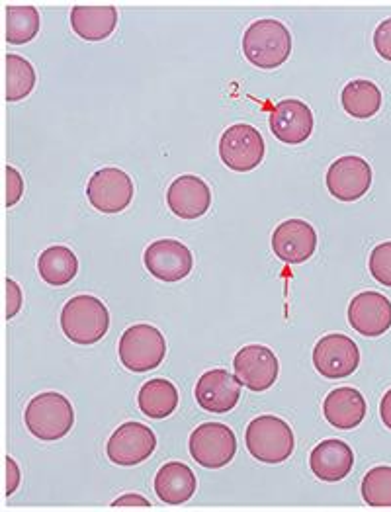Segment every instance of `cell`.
I'll use <instances>...</instances> for the list:
<instances>
[{"mask_svg": "<svg viewBox=\"0 0 391 512\" xmlns=\"http://www.w3.org/2000/svg\"><path fill=\"white\" fill-rule=\"evenodd\" d=\"M243 53L247 61L259 69H276L284 65L292 53V36L278 20H257L243 36Z\"/></svg>", "mask_w": 391, "mask_h": 512, "instance_id": "cell-1", "label": "cell"}, {"mask_svg": "<svg viewBox=\"0 0 391 512\" xmlns=\"http://www.w3.org/2000/svg\"><path fill=\"white\" fill-rule=\"evenodd\" d=\"M61 329L63 335L75 344H94L108 335L110 311L94 296H75L65 303L61 311Z\"/></svg>", "mask_w": 391, "mask_h": 512, "instance_id": "cell-2", "label": "cell"}, {"mask_svg": "<svg viewBox=\"0 0 391 512\" xmlns=\"http://www.w3.org/2000/svg\"><path fill=\"white\" fill-rule=\"evenodd\" d=\"M24 423L36 438L55 442L71 432L75 425V409L65 395L45 391L28 403Z\"/></svg>", "mask_w": 391, "mask_h": 512, "instance_id": "cell-3", "label": "cell"}, {"mask_svg": "<svg viewBox=\"0 0 391 512\" xmlns=\"http://www.w3.org/2000/svg\"><path fill=\"white\" fill-rule=\"evenodd\" d=\"M245 444L249 454L262 464H282L292 456L296 438L286 421L274 415H262L247 427Z\"/></svg>", "mask_w": 391, "mask_h": 512, "instance_id": "cell-4", "label": "cell"}, {"mask_svg": "<svg viewBox=\"0 0 391 512\" xmlns=\"http://www.w3.org/2000/svg\"><path fill=\"white\" fill-rule=\"evenodd\" d=\"M122 364L135 374H143L161 366L167 354V341L163 333L147 323L126 329L118 344Z\"/></svg>", "mask_w": 391, "mask_h": 512, "instance_id": "cell-5", "label": "cell"}, {"mask_svg": "<svg viewBox=\"0 0 391 512\" xmlns=\"http://www.w3.org/2000/svg\"><path fill=\"white\" fill-rule=\"evenodd\" d=\"M190 456L206 470L229 466L237 454L235 432L221 423H204L190 434Z\"/></svg>", "mask_w": 391, "mask_h": 512, "instance_id": "cell-6", "label": "cell"}, {"mask_svg": "<svg viewBox=\"0 0 391 512\" xmlns=\"http://www.w3.org/2000/svg\"><path fill=\"white\" fill-rule=\"evenodd\" d=\"M264 153L266 145L261 131L249 124H235L225 129L219 139V157L231 171H255L261 165Z\"/></svg>", "mask_w": 391, "mask_h": 512, "instance_id": "cell-7", "label": "cell"}, {"mask_svg": "<svg viewBox=\"0 0 391 512\" xmlns=\"http://www.w3.org/2000/svg\"><path fill=\"white\" fill-rule=\"evenodd\" d=\"M87 198L90 206L100 214H120L133 200V180L122 169H100L88 180Z\"/></svg>", "mask_w": 391, "mask_h": 512, "instance_id": "cell-8", "label": "cell"}, {"mask_svg": "<svg viewBox=\"0 0 391 512\" xmlns=\"http://www.w3.org/2000/svg\"><path fill=\"white\" fill-rule=\"evenodd\" d=\"M313 366L327 380H343L360 366V348L347 335H325L313 348Z\"/></svg>", "mask_w": 391, "mask_h": 512, "instance_id": "cell-9", "label": "cell"}, {"mask_svg": "<svg viewBox=\"0 0 391 512\" xmlns=\"http://www.w3.org/2000/svg\"><path fill=\"white\" fill-rule=\"evenodd\" d=\"M157 448L155 432L141 423H126L116 428L106 444V456L116 466H139L149 460Z\"/></svg>", "mask_w": 391, "mask_h": 512, "instance_id": "cell-10", "label": "cell"}, {"mask_svg": "<svg viewBox=\"0 0 391 512\" xmlns=\"http://www.w3.org/2000/svg\"><path fill=\"white\" fill-rule=\"evenodd\" d=\"M235 376L239 382L255 393H261L276 384L280 364L276 354L262 344H249L235 354Z\"/></svg>", "mask_w": 391, "mask_h": 512, "instance_id": "cell-11", "label": "cell"}, {"mask_svg": "<svg viewBox=\"0 0 391 512\" xmlns=\"http://www.w3.org/2000/svg\"><path fill=\"white\" fill-rule=\"evenodd\" d=\"M145 268L151 276L163 282L184 280L194 266V256L186 245L176 239H161L151 243L143 255Z\"/></svg>", "mask_w": 391, "mask_h": 512, "instance_id": "cell-12", "label": "cell"}, {"mask_svg": "<svg viewBox=\"0 0 391 512\" xmlns=\"http://www.w3.org/2000/svg\"><path fill=\"white\" fill-rule=\"evenodd\" d=\"M372 186V167L356 155L337 159L327 171L329 194L341 202L360 200Z\"/></svg>", "mask_w": 391, "mask_h": 512, "instance_id": "cell-13", "label": "cell"}, {"mask_svg": "<svg viewBox=\"0 0 391 512\" xmlns=\"http://www.w3.org/2000/svg\"><path fill=\"white\" fill-rule=\"evenodd\" d=\"M241 382L229 370L216 368L206 372L196 384V401L206 413L225 415L235 409L241 399Z\"/></svg>", "mask_w": 391, "mask_h": 512, "instance_id": "cell-14", "label": "cell"}, {"mask_svg": "<svg viewBox=\"0 0 391 512\" xmlns=\"http://www.w3.org/2000/svg\"><path fill=\"white\" fill-rule=\"evenodd\" d=\"M348 323L362 337H382L391 329V301L378 292H362L348 305Z\"/></svg>", "mask_w": 391, "mask_h": 512, "instance_id": "cell-15", "label": "cell"}, {"mask_svg": "<svg viewBox=\"0 0 391 512\" xmlns=\"http://www.w3.org/2000/svg\"><path fill=\"white\" fill-rule=\"evenodd\" d=\"M313 112L296 98L278 102L270 112V131L286 145H300L313 133Z\"/></svg>", "mask_w": 391, "mask_h": 512, "instance_id": "cell-16", "label": "cell"}, {"mask_svg": "<svg viewBox=\"0 0 391 512\" xmlns=\"http://www.w3.org/2000/svg\"><path fill=\"white\" fill-rule=\"evenodd\" d=\"M274 255L288 264H302L317 249V233L304 219H288L272 233Z\"/></svg>", "mask_w": 391, "mask_h": 512, "instance_id": "cell-17", "label": "cell"}, {"mask_svg": "<svg viewBox=\"0 0 391 512\" xmlns=\"http://www.w3.org/2000/svg\"><path fill=\"white\" fill-rule=\"evenodd\" d=\"M167 204L180 219H198L208 214L212 206V190L202 178L182 174L169 186Z\"/></svg>", "mask_w": 391, "mask_h": 512, "instance_id": "cell-18", "label": "cell"}, {"mask_svg": "<svg viewBox=\"0 0 391 512\" xmlns=\"http://www.w3.org/2000/svg\"><path fill=\"white\" fill-rule=\"evenodd\" d=\"M309 466L317 479L335 483L343 481L354 466V454L347 442L331 438L317 444L311 452Z\"/></svg>", "mask_w": 391, "mask_h": 512, "instance_id": "cell-19", "label": "cell"}, {"mask_svg": "<svg viewBox=\"0 0 391 512\" xmlns=\"http://www.w3.org/2000/svg\"><path fill=\"white\" fill-rule=\"evenodd\" d=\"M323 413L331 427L352 430L366 417V399L354 387H339L325 397Z\"/></svg>", "mask_w": 391, "mask_h": 512, "instance_id": "cell-20", "label": "cell"}, {"mask_svg": "<svg viewBox=\"0 0 391 512\" xmlns=\"http://www.w3.org/2000/svg\"><path fill=\"white\" fill-rule=\"evenodd\" d=\"M196 487L198 481L194 471L180 462L165 464L155 475V493L169 507L188 503L194 497Z\"/></svg>", "mask_w": 391, "mask_h": 512, "instance_id": "cell-21", "label": "cell"}, {"mask_svg": "<svg viewBox=\"0 0 391 512\" xmlns=\"http://www.w3.org/2000/svg\"><path fill=\"white\" fill-rule=\"evenodd\" d=\"M118 26L116 6H73L71 28L85 42H102Z\"/></svg>", "mask_w": 391, "mask_h": 512, "instance_id": "cell-22", "label": "cell"}, {"mask_svg": "<svg viewBox=\"0 0 391 512\" xmlns=\"http://www.w3.org/2000/svg\"><path fill=\"white\" fill-rule=\"evenodd\" d=\"M137 405L141 413L149 419H167L178 407V389L173 382L163 378L149 380L139 389Z\"/></svg>", "mask_w": 391, "mask_h": 512, "instance_id": "cell-23", "label": "cell"}, {"mask_svg": "<svg viewBox=\"0 0 391 512\" xmlns=\"http://www.w3.org/2000/svg\"><path fill=\"white\" fill-rule=\"evenodd\" d=\"M38 272L45 284L53 288L67 286L79 272V258L69 247L53 245L38 258Z\"/></svg>", "mask_w": 391, "mask_h": 512, "instance_id": "cell-24", "label": "cell"}, {"mask_svg": "<svg viewBox=\"0 0 391 512\" xmlns=\"http://www.w3.org/2000/svg\"><path fill=\"white\" fill-rule=\"evenodd\" d=\"M341 102L348 116L356 120H368L380 112L382 92L372 81L356 79L343 88Z\"/></svg>", "mask_w": 391, "mask_h": 512, "instance_id": "cell-25", "label": "cell"}, {"mask_svg": "<svg viewBox=\"0 0 391 512\" xmlns=\"http://www.w3.org/2000/svg\"><path fill=\"white\" fill-rule=\"evenodd\" d=\"M40 32V12L36 6H6V42L22 45L32 42Z\"/></svg>", "mask_w": 391, "mask_h": 512, "instance_id": "cell-26", "label": "cell"}, {"mask_svg": "<svg viewBox=\"0 0 391 512\" xmlns=\"http://www.w3.org/2000/svg\"><path fill=\"white\" fill-rule=\"evenodd\" d=\"M36 88V69L22 55H6V100L20 102Z\"/></svg>", "mask_w": 391, "mask_h": 512, "instance_id": "cell-27", "label": "cell"}, {"mask_svg": "<svg viewBox=\"0 0 391 512\" xmlns=\"http://www.w3.org/2000/svg\"><path fill=\"white\" fill-rule=\"evenodd\" d=\"M362 499L372 509H391V466H378L362 479Z\"/></svg>", "mask_w": 391, "mask_h": 512, "instance_id": "cell-28", "label": "cell"}, {"mask_svg": "<svg viewBox=\"0 0 391 512\" xmlns=\"http://www.w3.org/2000/svg\"><path fill=\"white\" fill-rule=\"evenodd\" d=\"M370 274L386 288H391V241L378 245L370 255Z\"/></svg>", "mask_w": 391, "mask_h": 512, "instance_id": "cell-29", "label": "cell"}, {"mask_svg": "<svg viewBox=\"0 0 391 512\" xmlns=\"http://www.w3.org/2000/svg\"><path fill=\"white\" fill-rule=\"evenodd\" d=\"M24 194V180L14 167H6V208H12L20 202Z\"/></svg>", "mask_w": 391, "mask_h": 512, "instance_id": "cell-30", "label": "cell"}, {"mask_svg": "<svg viewBox=\"0 0 391 512\" xmlns=\"http://www.w3.org/2000/svg\"><path fill=\"white\" fill-rule=\"evenodd\" d=\"M374 47H376V53L382 59L391 61V18L384 20L376 28V32H374Z\"/></svg>", "mask_w": 391, "mask_h": 512, "instance_id": "cell-31", "label": "cell"}, {"mask_svg": "<svg viewBox=\"0 0 391 512\" xmlns=\"http://www.w3.org/2000/svg\"><path fill=\"white\" fill-rule=\"evenodd\" d=\"M20 307H22V290L12 278H8L6 280V319L16 317Z\"/></svg>", "mask_w": 391, "mask_h": 512, "instance_id": "cell-32", "label": "cell"}, {"mask_svg": "<svg viewBox=\"0 0 391 512\" xmlns=\"http://www.w3.org/2000/svg\"><path fill=\"white\" fill-rule=\"evenodd\" d=\"M114 509H151V503L137 495V493H130V495H122L112 503Z\"/></svg>", "mask_w": 391, "mask_h": 512, "instance_id": "cell-33", "label": "cell"}, {"mask_svg": "<svg viewBox=\"0 0 391 512\" xmlns=\"http://www.w3.org/2000/svg\"><path fill=\"white\" fill-rule=\"evenodd\" d=\"M20 485V468L18 464L8 456L6 458V495H14V491Z\"/></svg>", "mask_w": 391, "mask_h": 512, "instance_id": "cell-34", "label": "cell"}, {"mask_svg": "<svg viewBox=\"0 0 391 512\" xmlns=\"http://www.w3.org/2000/svg\"><path fill=\"white\" fill-rule=\"evenodd\" d=\"M380 417H382V423L391 430V389L382 397V403H380Z\"/></svg>", "mask_w": 391, "mask_h": 512, "instance_id": "cell-35", "label": "cell"}]
</instances>
